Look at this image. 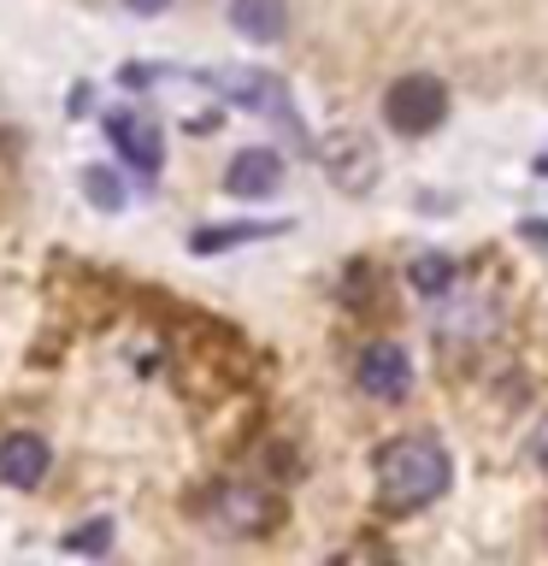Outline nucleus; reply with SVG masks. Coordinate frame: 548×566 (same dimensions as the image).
<instances>
[{
  "label": "nucleus",
  "instance_id": "1",
  "mask_svg": "<svg viewBox=\"0 0 548 566\" xmlns=\"http://www.w3.org/2000/svg\"><path fill=\"white\" fill-rule=\"evenodd\" d=\"M378 490L389 507H424L449 490V454L436 437H396L378 454Z\"/></svg>",
  "mask_w": 548,
  "mask_h": 566
},
{
  "label": "nucleus",
  "instance_id": "2",
  "mask_svg": "<svg viewBox=\"0 0 548 566\" xmlns=\"http://www.w3.org/2000/svg\"><path fill=\"white\" fill-rule=\"evenodd\" d=\"M383 118L396 136H431L442 118H449V88L436 77H401L383 95Z\"/></svg>",
  "mask_w": 548,
  "mask_h": 566
},
{
  "label": "nucleus",
  "instance_id": "3",
  "mask_svg": "<svg viewBox=\"0 0 548 566\" xmlns=\"http://www.w3.org/2000/svg\"><path fill=\"white\" fill-rule=\"evenodd\" d=\"M354 371H360V389L371 401H401L413 389V366H407V354L396 343H371Z\"/></svg>",
  "mask_w": 548,
  "mask_h": 566
},
{
  "label": "nucleus",
  "instance_id": "4",
  "mask_svg": "<svg viewBox=\"0 0 548 566\" xmlns=\"http://www.w3.org/2000/svg\"><path fill=\"white\" fill-rule=\"evenodd\" d=\"M48 442L35 437V431H12L7 442H0V478L18 490H30V484H42V472H48Z\"/></svg>",
  "mask_w": 548,
  "mask_h": 566
},
{
  "label": "nucleus",
  "instance_id": "5",
  "mask_svg": "<svg viewBox=\"0 0 548 566\" xmlns=\"http://www.w3.org/2000/svg\"><path fill=\"white\" fill-rule=\"evenodd\" d=\"M277 184H283V159L272 148H247V154L230 159V171H224V189L247 195V201H254V195H272Z\"/></svg>",
  "mask_w": 548,
  "mask_h": 566
},
{
  "label": "nucleus",
  "instance_id": "6",
  "mask_svg": "<svg viewBox=\"0 0 548 566\" xmlns=\"http://www.w3.org/2000/svg\"><path fill=\"white\" fill-rule=\"evenodd\" d=\"M230 24L242 35H254V42H277L283 35V0H236V7H230Z\"/></svg>",
  "mask_w": 548,
  "mask_h": 566
},
{
  "label": "nucleus",
  "instance_id": "7",
  "mask_svg": "<svg viewBox=\"0 0 548 566\" xmlns=\"http://www.w3.org/2000/svg\"><path fill=\"white\" fill-rule=\"evenodd\" d=\"M113 136H118V148L136 159V171H159V136L136 113H118L113 118Z\"/></svg>",
  "mask_w": 548,
  "mask_h": 566
},
{
  "label": "nucleus",
  "instance_id": "8",
  "mask_svg": "<svg viewBox=\"0 0 548 566\" xmlns=\"http://www.w3.org/2000/svg\"><path fill=\"white\" fill-rule=\"evenodd\" d=\"M265 513H272V502H265L260 490H219V520L230 531H254Z\"/></svg>",
  "mask_w": 548,
  "mask_h": 566
},
{
  "label": "nucleus",
  "instance_id": "9",
  "mask_svg": "<svg viewBox=\"0 0 548 566\" xmlns=\"http://www.w3.org/2000/svg\"><path fill=\"white\" fill-rule=\"evenodd\" d=\"M407 277H413V290H424V295H442V290L454 283V260H442V254H419Z\"/></svg>",
  "mask_w": 548,
  "mask_h": 566
},
{
  "label": "nucleus",
  "instance_id": "10",
  "mask_svg": "<svg viewBox=\"0 0 548 566\" xmlns=\"http://www.w3.org/2000/svg\"><path fill=\"white\" fill-rule=\"evenodd\" d=\"M106 543V520L95 525V531H77V537H65V548H101Z\"/></svg>",
  "mask_w": 548,
  "mask_h": 566
},
{
  "label": "nucleus",
  "instance_id": "11",
  "mask_svg": "<svg viewBox=\"0 0 548 566\" xmlns=\"http://www.w3.org/2000/svg\"><path fill=\"white\" fill-rule=\"evenodd\" d=\"M530 454H537V467L548 472V419L537 424V442H530Z\"/></svg>",
  "mask_w": 548,
  "mask_h": 566
},
{
  "label": "nucleus",
  "instance_id": "12",
  "mask_svg": "<svg viewBox=\"0 0 548 566\" xmlns=\"http://www.w3.org/2000/svg\"><path fill=\"white\" fill-rule=\"evenodd\" d=\"M124 7H130V12H166L171 0H124Z\"/></svg>",
  "mask_w": 548,
  "mask_h": 566
}]
</instances>
